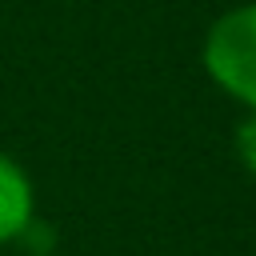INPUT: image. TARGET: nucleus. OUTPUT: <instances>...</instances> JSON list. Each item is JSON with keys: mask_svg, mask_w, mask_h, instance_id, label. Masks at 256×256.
Segmentation results:
<instances>
[{"mask_svg": "<svg viewBox=\"0 0 256 256\" xmlns=\"http://www.w3.org/2000/svg\"><path fill=\"white\" fill-rule=\"evenodd\" d=\"M236 156H240V164L256 176V112H248V116L240 120V128H236Z\"/></svg>", "mask_w": 256, "mask_h": 256, "instance_id": "nucleus-3", "label": "nucleus"}, {"mask_svg": "<svg viewBox=\"0 0 256 256\" xmlns=\"http://www.w3.org/2000/svg\"><path fill=\"white\" fill-rule=\"evenodd\" d=\"M204 72L220 92L256 112V0L228 8L204 36Z\"/></svg>", "mask_w": 256, "mask_h": 256, "instance_id": "nucleus-1", "label": "nucleus"}, {"mask_svg": "<svg viewBox=\"0 0 256 256\" xmlns=\"http://www.w3.org/2000/svg\"><path fill=\"white\" fill-rule=\"evenodd\" d=\"M32 224V184L24 168L0 152V244L24 236Z\"/></svg>", "mask_w": 256, "mask_h": 256, "instance_id": "nucleus-2", "label": "nucleus"}]
</instances>
